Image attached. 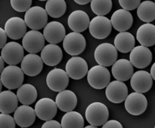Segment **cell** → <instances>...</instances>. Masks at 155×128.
I'll use <instances>...</instances> for the list:
<instances>
[{
	"label": "cell",
	"mask_w": 155,
	"mask_h": 128,
	"mask_svg": "<svg viewBox=\"0 0 155 128\" xmlns=\"http://www.w3.org/2000/svg\"><path fill=\"white\" fill-rule=\"evenodd\" d=\"M44 36L38 30H31L27 32L22 40L23 47L30 54H36L45 47Z\"/></svg>",
	"instance_id": "10"
},
{
	"label": "cell",
	"mask_w": 155,
	"mask_h": 128,
	"mask_svg": "<svg viewBox=\"0 0 155 128\" xmlns=\"http://www.w3.org/2000/svg\"><path fill=\"white\" fill-rule=\"evenodd\" d=\"M119 3L126 11H132L137 9L141 3L140 0H119Z\"/></svg>",
	"instance_id": "36"
},
{
	"label": "cell",
	"mask_w": 155,
	"mask_h": 128,
	"mask_svg": "<svg viewBox=\"0 0 155 128\" xmlns=\"http://www.w3.org/2000/svg\"><path fill=\"white\" fill-rule=\"evenodd\" d=\"M18 99L17 95L11 91L0 93V111L2 113H12L17 109Z\"/></svg>",
	"instance_id": "26"
},
{
	"label": "cell",
	"mask_w": 155,
	"mask_h": 128,
	"mask_svg": "<svg viewBox=\"0 0 155 128\" xmlns=\"http://www.w3.org/2000/svg\"><path fill=\"white\" fill-rule=\"evenodd\" d=\"M86 40L81 34L71 32L66 35L63 42V47L67 54L77 56L83 52L86 48Z\"/></svg>",
	"instance_id": "6"
},
{
	"label": "cell",
	"mask_w": 155,
	"mask_h": 128,
	"mask_svg": "<svg viewBox=\"0 0 155 128\" xmlns=\"http://www.w3.org/2000/svg\"><path fill=\"white\" fill-rule=\"evenodd\" d=\"M57 107L64 112H69L74 110L77 105V97L71 90H64L57 94L56 97Z\"/></svg>",
	"instance_id": "24"
},
{
	"label": "cell",
	"mask_w": 155,
	"mask_h": 128,
	"mask_svg": "<svg viewBox=\"0 0 155 128\" xmlns=\"http://www.w3.org/2000/svg\"><path fill=\"white\" fill-rule=\"evenodd\" d=\"M1 128H15V120L9 114H0Z\"/></svg>",
	"instance_id": "35"
},
{
	"label": "cell",
	"mask_w": 155,
	"mask_h": 128,
	"mask_svg": "<svg viewBox=\"0 0 155 128\" xmlns=\"http://www.w3.org/2000/svg\"><path fill=\"white\" fill-rule=\"evenodd\" d=\"M0 72L1 73L3 71V70L5 68V61L3 60L2 57H1V56L0 57Z\"/></svg>",
	"instance_id": "42"
},
{
	"label": "cell",
	"mask_w": 155,
	"mask_h": 128,
	"mask_svg": "<svg viewBox=\"0 0 155 128\" xmlns=\"http://www.w3.org/2000/svg\"><path fill=\"white\" fill-rule=\"evenodd\" d=\"M57 108V104L54 100L49 98H43L36 102L34 110L39 119L48 121L56 116Z\"/></svg>",
	"instance_id": "15"
},
{
	"label": "cell",
	"mask_w": 155,
	"mask_h": 128,
	"mask_svg": "<svg viewBox=\"0 0 155 128\" xmlns=\"http://www.w3.org/2000/svg\"><path fill=\"white\" fill-rule=\"evenodd\" d=\"M110 22L114 29L119 32H124L132 26L133 17L128 11L124 9H118L113 13Z\"/></svg>",
	"instance_id": "20"
},
{
	"label": "cell",
	"mask_w": 155,
	"mask_h": 128,
	"mask_svg": "<svg viewBox=\"0 0 155 128\" xmlns=\"http://www.w3.org/2000/svg\"><path fill=\"white\" fill-rule=\"evenodd\" d=\"M41 57L36 54H27L21 62V69L24 74L29 76H35L43 69Z\"/></svg>",
	"instance_id": "19"
},
{
	"label": "cell",
	"mask_w": 155,
	"mask_h": 128,
	"mask_svg": "<svg viewBox=\"0 0 155 128\" xmlns=\"http://www.w3.org/2000/svg\"><path fill=\"white\" fill-rule=\"evenodd\" d=\"M109 117L108 108L104 103L96 102L89 104L85 111V118L91 125L100 126L107 122Z\"/></svg>",
	"instance_id": "1"
},
{
	"label": "cell",
	"mask_w": 155,
	"mask_h": 128,
	"mask_svg": "<svg viewBox=\"0 0 155 128\" xmlns=\"http://www.w3.org/2000/svg\"></svg>",
	"instance_id": "46"
},
{
	"label": "cell",
	"mask_w": 155,
	"mask_h": 128,
	"mask_svg": "<svg viewBox=\"0 0 155 128\" xmlns=\"http://www.w3.org/2000/svg\"><path fill=\"white\" fill-rule=\"evenodd\" d=\"M112 8L111 0H93L91 1V9L97 16H104L110 12Z\"/></svg>",
	"instance_id": "33"
},
{
	"label": "cell",
	"mask_w": 155,
	"mask_h": 128,
	"mask_svg": "<svg viewBox=\"0 0 155 128\" xmlns=\"http://www.w3.org/2000/svg\"><path fill=\"white\" fill-rule=\"evenodd\" d=\"M124 106L129 113L133 116H139L146 110L147 100L143 93L133 92L125 99Z\"/></svg>",
	"instance_id": "11"
},
{
	"label": "cell",
	"mask_w": 155,
	"mask_h": 128,
	"mask_svg": "<svg viewBox=\"0 0 155 128\" xmlns=\"http://www.w3.org/2000/svg\"><path fill=\"white\" fill-rule=\"evenodd\" d=\"M69 77L67 72L61 69H54L48 73L46 84L54 92H61L68 86Z\"/></svg>",
	"instance_id": "9"
},
{
	"label": "cell",
	"mask_w": 155,
	"mask_h": 128,
	"mask_svg": "<svg viewBox=\"0 0 155 128\" xmlns=\"http://www.w3.org/2000/svg\"><path fill=\"white\" fill-rule=\"evenodd\" d=\"M45 40L52 44H58L66 36V29L64 26L57 21L48 23L43 30Z\"/></svg>",
	"instance_id": "16"
},
{
	"label": "cell",
	"mask_w": 155,
	"mask_h": 128,
	"mask_svg": "<svg viewBox=\"0 0 155 128\" xmlns=\"http://www.w3.org/2000/svg\"><path fill=\"white\" fill-rule=\"evenodd\" d=\"M137 39L140 44L146 47L155 45V26L146 23L141 26L137 32Z\"/></svg>",
	"instance_id": "27"
},
{
	"label": "cell",
	"mask_w": 155,
	"mask_h": 128,
	"mask_svg": "<svg viewBox=\"0 0 155 128\" xmlns=\"http://www.w3.org/2000/svg\"><path fill=\"white\" fill-rule=\"evenodd\" d=\"M94 57L99 65L109 67L113 65L118 57V50L110 43H104L96 48Z\"/></svg>",
	"instance_id": "4"
},
{
	"label": "cell",
	"mask_w": 155,
	"mask_h": 128,
	"mask_svg": "<svg viewBox=\"0 0 155 128\" xmlns=\"http://www.w3.org/2000/svg\"><path fill=\"white\" fill-rule=\"evenodd\" d=\"M98 128L97 126H94V125H87V126H85V128Z\"/></svg>",
	"instance_id": "43"
},
{
	"label": "cell",
	"mask_w": 155,
	"mask_h": 128,
	"mask_svg": "<svg viewBox=\"0 0 155 128\" xmlns=\"http://www.w3.org/2000/svg\"><path fill=\"white\" fill-rule=\"evenodd\" d=\"M17 96L21 104L29 106L36 101L38 92L36 88L32 85L23 84L17 89Z\"/></svg>",
	"instance_id": "29"
},
{
	"label": "cell",
	"mask_w": 155,
	"mask_h": 128,
	"mask_svg": "<svg viewBox=\"0 0 155 128\" xmlns=\"http://www.w3.org/2000/svg\"><path fill=\"white\" fill-rule=\"evenodd\" d=\"M11 5L12 8L19 12H27L30 9L32 0H11Z\"/></svg>",
	"instance_id": "34"
},
{
	"label": "cell",
	"mask_w": 155,
	"mask_h": 128,
	"mask_svg": "<svg viewBox=\"0 0 155 128\" xmlns=\"http://www.w3.org/2000/svg\"><path fill=\"white\" fill-rule=\"evenodd\" d=\"M41 128H62V126L61 124L56 120H50L46 121L42 125Z\"/></svg>",
	"instance_id": "37"
},
{
	"label": "cell",
	"mask_w": 155,
	"mask_h": 128,
	"mask_svg": "<svg viewBox=\"0 0 155 128\" xmlns=\"http://www.w3.org/2000/svg\"><path fill=\"white\" fill-rule=\"evenodd\" d=\"M67 5L64 0H48L45 5L48 15L54 18H60L65 13Z\"/></svg>",
	"instance_id": "32"
},
{
	"label": "cell",
	"mask_w": 155,
	"mask_h": 128,
	"mask_svg": "<svg viewBox=\"0 0 155 128\" xmlns=\"http://www.w3.org/2000/svg\"><path fill=\"white\" fill-rule=\"evenodd\" d=\"M24 48L15 42L7 43L2 49L1 57L9 65H16L22 61L24 58Z\"/></svg>",
	"instance_id": "7"
},
{
	"label": "cell",
	"mask_w": 155,
	"mask_h": 128,
	"mask_svg": "<svg viewBox=\"0 0 155 128\" xmlns=\"http://www.w3.org/2000/svg\"><path fill=\"white\" fill-rule=\"evenodd\" d=\"M87 80L94 88L104 89L110 83V72L104 66L99 65L94 66L87 72Z\"/></svg>",
	"instance_id": "3"
},
{
	"label": "cell",
	"mask_w": 155,
	"mask_h": 128,
	"mask_svg": "<svg viewBox=\"0 0 155 128\" xmlns=\"http://www.w3.org/2000/svg\"><path fill=\"white\" fill-rule=\"evenodd\" d=\"M89 32L94 38L104 39L110 36L112 26L108 18L104 16H96L90 23Z\"/></svg>",
	"instance_id": "8"
},
{
	"label": "cell",
	"mask_w": 155,
	"mask_h": 128,
	"mask_svg": "<svg viewBox=\"0 0 155 128\" xmlns=\"http://www.w3.org/2000/svg\"><path fill=\"white\" fill-rule=\"evenodd\" d=\"M90 18L83 11L76 10L72 12L68 18V24L74 32L81 33L89 27Z\"/></svg>",
	"instance_id": "21"
},
{
	"label": "cell",
	"mask_w": 155,
	"mask_h": 128,
	"mask_svg": "<svg viewBox=\"0 0 155 128\" xmlns=\"http://www.w3.org/2000/svg\"><path fill=\"white\" fill-rule=\"evenodd\" d=\"M36 113L33 108L22 105L17 108L14 113L16 124L21 128H28L33 125L36 119Z\"/></svg>",
	"instance_id": "22"
},
{
	"label": "cell",
	"mask_w": 155,
	"mask_h": 128,
	"mask_svg": "<svg viewBox=\"0 0 155 128\" xmlns=\"http://www.w3.org/2000/svg\"><path fill=\"white\" fill-rule=\"evenodd\" d=\"M153 78L151 74L146 71L140 70L135 72L130 79L131 88L136 92L143 93L151 88Z\"/></svg>",
	"instance_id": "17"
},
{
	"label": "cell",
	"mask_w": 155,
	"mask_h": 128,
	"mask_svg": "<svg viewBox=\"0 0 155 128\" xmlns=\"http://www.w3.org/2000/svg\"><path fill=\"white\" fill-rule=\"evenodd\" d=\"M24 72L18 66L9 65L1 73V81L8 89L19 88L24 81Z\"/></svg>",
	"instance_id": "2"
},
{
	"label": "cell",
	"mask_w": 155,
	"mask_h": 128,
	"mask_svg": "<svg viewBox=\"0 0 155 128\" xmlns=\"http://www.w3.org/2000/svg\"><path fill=\"white\" fill-rule=\"evenodd\" d=\"M130 61L137 69H144L151 63L152 54L149 48L143 45L135 47L130 52Z\"/></svg>",
	"instance_id": "13"
},
{
	"label": "cell",
	"mask_w": 155,
	"mask_h": 128,
	"mask_svg": "<svg viewBox=\"0 0 155 128\" xmlns=\"http://www.w3.org/2000/svg\"><path fill=\"white\" fill-rule=\"evenodd\" d=\"M134 67L128 60H118L112 67V74L114 78L119 81H127L133 74Z\"/></svg>",
	"instance_id": "23"
},
{
	"label": "cell",
	"mask_w": 155,
	"mask_h": 128,
	"mask_svg": "<svg viewBox=\"0 0 155 128\" xmlns=\"http://www.w3.org/2000/svg\"><path fill=\"white\" fill-rule=\"evenodd\" d=\"M41 57L46 65L55 66L60 64L62 59V51L57 45L48 44L42 50Z\"/></svg>",
	"instance_id": "25"
},
{
	"label": "cell",
	"mask_w": 155,
	"mask_h": 128,
	"mask_svg": "<svg viewBox=\"0 0 155 128\" xmlns=\"http://www.w3.org/2000/svg\"></svg>",
	"instance_id": "45"
},
{
	"label": "cell",
	"mask_w": 155,
	"mask_h": 128,
	"mask_svg": "<svg viewBox=\"0 0 155 128\" xmlns=\"http://www.w3.org/2000/svg\"><path fill=\"white\" fill-rule=\"evenodd\" d=\"M102 128H123L120 123L116 120H110L107 121L102 126Z\"/></svg>",
	"instance_id": "38"
},
{
	"label": "cell",
	"mask_w": 155,
	"mask_h": 128,
	"mask_svg": "<svg viewBox=\"0 0 155 128\" xmlns=\"http://www.w3.org/2000/svg\"><path fill=\"white\" fill-rule=\"evenodd\" d=\"M24 21L27 26L34 30L41 29L48 24V13L40 6H34L27 11Z\"/></svg>",
	"instance_id": "5"
},
{
	"label": "cell",
	"mask_w": 155,
	"mask_h": 128,
	"mask_svg": "<svg viewBox=\"0 0 155 128\" xmlns=\"http://www.w3.org/2000/svg\"><path fill=\"white\" fill-rule=\"evenodd\" d=\"M154 128H155V127H154Z\"/></svg>",
	"instance_id": "44"
},
{
	"label": "cell",
	"mask_w": 155,
	"mask_h": 128,
	"mask_svg": "<svg viewBox=\"0 0 155 128\" xmlns=\"http://www.w3.org/2000/svg\"><path fill=\"white\" fill-rule=\"evenodd\" d=\"M7 35L6 34V32L5 29L2 28H0V48H2L5 46V45L7 44Z\"/></svg>",
	"instance_id": "39"
},
{
	"label": "cell",
	"mask_w": 155,
	"mask_h": 128,
	"mask_svg": "<svg viewBox=\"0 0 155 128\" xmlns=\"http://www.w3.org/2000/svg\"><path fill=\"white\" fill-rule=\"evenodd\" d=\"M74 2L78 3V5H87L89 2H91V1L90 0H74Z\"/></svg>",
	"instance_id": "40"
},
{
	"label": "cell",
	"mask_w": 155,
	"mask_h": 128,
	"mask_svg": "<svg viewBox=\"0 0 155 128\" xmlns=\"http://www.w3.org/2000/svg\"><path fill=\"white\" fill-rule=\"evenodd\" d=\"M114 44L117 50L122 53H128L135 48V39L131 33L120 32L115 37Z\"/></svg>",
	"instance_id": "28"
},
{
	"label": "cell",
	"mask_w": 155,
	"mask_h": 128,
	"mask_svg": "<svg viewBox=\"0 0 155 128\" xmlns=\"http://www.w3.org/2000/svg\"><path fill=\"white\" fill-rule=\"evenodd\" d=\"M105 92L110 101L118 104L125 101L128 95V89L123 82L114 81L108 84Z\"/></svg>",
	"instance_id": "14"
},
{
	"label": "cell",
	"mask_w": 155,
	"mask_h": 128,
	"mask_svg": "<svg viewBox=\"0 0 155 128\" xmlns=\"http://www.w3.org/2000/svg\"><path fill=\"white\" fill-rule=\"evenodd\" d=\"M27 24L22 18L13 17L8 19L5 25V30L11 39L18 40L27 33Z\"/></svg>",
	"instance_id": "18"
},
{
	"label": "cell",
	"mask_w": 155,
	"mask_h": 128,
	"mask_svg": "<svg viewBox=\"0 0 155 128\" xmlns=\"http://www.w3.org/2000/svg\"><path fill=\"white\" fill-rule=\"evenodd\" d=\"M150 74L151 75L153 80L155 81V63H153V64L151 66L150 70Z\"/></svg>",
	"instance_id": "41"
},
{
	"label": "cell",
	"mask_w": 155,
	"mask_h": 128,
	"mask_svg": "<svg viewBox=\"0 0 155 128\" xmlns=\"http://www.w3.org/2000/svg\"><path fill=\"white\" fill-rule=\"evenodd\" d=\"M61 124L62 128H84V119L81 114L71 111L63 116Z\"/></svg>",
	"instance_id": "31"
},
{
	"label": "cell",
	"mask_w": 155,
	"mask_h": 128,
	"mask_svg": "<svg viewBox=\"0 0 155 128\" xmlns=\"http://www.w3.org/2000/svg\"><path fill=\"white\" fill-rule=\"evenodd\" d=\"M66 71L69 78L79 80L87 74L88 65L87 61L82 57H72L66 64Z\"/></svg>",
	"instance_id": "12"
},
{
	"label": "cell",
	"mask_w": 155,
	"mask_h": 128,
	"mask_svg": "<svg viewBox=\"0 0 155 128\" xmlns=\"http://www.w3.org/2000/svg\"><path fill=\"white\" fill-rule=\"evenodd\" d=\"M137 15L140 20L149 23L155 19V3L151 1H145L137 7Z\"/></svg>",
	"instance_id": "30"
}]
</instances>
